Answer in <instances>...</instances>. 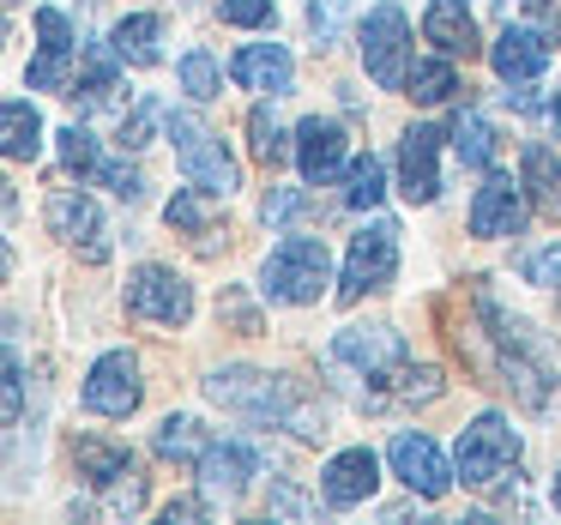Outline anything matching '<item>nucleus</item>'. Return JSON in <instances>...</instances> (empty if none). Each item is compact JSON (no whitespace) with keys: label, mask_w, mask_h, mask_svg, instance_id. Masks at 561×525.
<instances>
[{"label":"nucleus","mask_w":561,"mask_h":525,"mask_svg":"<svg viewBox=\"0 0 561 525\" xmlns=\"http://www.w3.org/2000/svg\"><path fill=\"white\" fill-rule=\"evenodd\" d=\"M327 375L344 392H356V404L380 411V404H428L440 399V368L411 363L399 327H344L327 344Z\"/></svg>","instance_id":"nucleus-1"},{"label":"nucleus","mask_w":561,"mask_h":525,"mask_svg":"<svg viewBox=\"0 0 561 525\" xmlns=\"http://www.w3.org/2000/svg\"><path fill=\"white\" fill-rule=\"evenodd\" d=\"M206 399L236 411L242 423H260V429H290L302 441H320L327 435V404L302 387L296 375H260V368H218L206 380Z\"/></svg>","instance_id":"nucleus-2"},{"label":"nucleus","mask_w":561,"mask_h":525,"mask_svg":"<svg viewBox=\"0 0 561 525\" xmlns=\"http://www.w3.org/2000/svg\"><path fill=\"white\" fill-rule=\"evenodd\" d=\"M477 315H483L489 332H477L489 351V368H495L501 387H513L531 411H543L549 404V363L543 351L531 344V332H525V320H513L501 303H489V296H477Z\"/></svg>","instance_id":"nucleus-3"},{"label":"nucleus","mask_w":561,"mask_h":525,"mask_svg":"<svg viewBox=\"0 0 561 525\" xmlns=\"http://www.w3.org/2000/svg\"><path fill=\"white\" fill-rule=\"evenodd\" d=\"M327 278H332V254L320 236H284L260 266V290L272 303H314L327 290Z\"/></svg>","instance_id":"nucleus-4"},{"label":"nucleus","mask_w":561,"mask_h":525,"mask_svg":"<svg viewBox=\"0 0 561 525\" xmlns=\"http://www.w3.org/2000/svg\"><path fill=\"white\" fill-rule=\"evenodd\" d=\"M519 465V429L507 416H477L471 429L459 435V453H453V471H459L465 489H489Z\"/></svg>","instance_id":"nucleus-5"},{"label":"nucleus","mask_w":561,"mask_h":525,"mask_svg":"<svg viewBox=\"0 0 561 525\" xmlns=\"http://www.w3.org/2000/svg\"><path fill=\"white\" fill-rule=\"evenodd\" d=\"M73 465L91 489L110 495V513H134L146 501V477L134 471V453L122 441H103V435H79L73 441Z\"/></svg>","instance_id":"nucleus-6"},{"label":"nucleus","mask_w":561,"mask_h":525,"mask_svg":"<svg viewBox=\"0 0 561 525\" xmlns=\"http://www.w3.org/2000/svg\"><path fill=\"white\" fill-rule=\"evenodd\" d=\"M356 37H363V67L380 91L411 85V19L399 7H368Z\"/></svg>","instance_id":"nucleus-7"},{"label":"nucleus","mask_w":561,"mask_h":525,"mask_svg":"<svg viewBox=\"0 0 561 525\" xmlns=\"http://www.w3.org/2000/svg\"><path fill=\"white\" fill-rule=\"evenodd\" d=\"M170 139H175V158H182V175H187L194 187H206V194H218V199H230L236 187H242V170H236V158L224 151V139L211 134V127L175 115V122H170Z\"/></svg>","instance_id":"nucleus-8"},{"label":"nucleus","mask_w":561,"mask_h":525,"mask_svg":"<svg viewBox=\"0 0 561 525\" xmlns=\"http://www.w3.org/2000/svg\"><path fill=\"white\" fill-rule=\"evenodd\" d=\"M399 272V224H368L363 236H351L344 254V278H339V303H363L368 290H387Z\"/></svg>","instance_id":"nucleus-9"},{"label":"nucleus","mask_w":561,"mask_h":525,"mask_svg":"<svg viewBox=\"0 0 561 525\" xmlns=\"http://www.w3.org/2000/svg\"><path fill=\"white\" fill-rule=\"evenodd\" d=\"M43 218H49V236H61L79 260H91V266L110 260V224H103V212H98L91 194H79V187H55Z\"/></svg>","instance_id":"nucleus-10"},{"label":"nucleus","mask_w":561,"mask_h":525,"mask_svg":"<svg viewBox=\"0 0 561 525\" xmlns=\"http://www.w3.org/2000/svg\"><path fill=\"white\" fill-rule=\"evenodd\" d=\"M127 308L139 320H158V327H187L194 320V290H187L182 272L170 266H139L127 278Z\"/></svg>","instance_id":"nucleus-11"},{"label":"nucleus","mask_w":561,"mask_h":525,"mask_svg":"<svg viewBox=\"0 0 561 525\" xmlns=\"http://www.w3.org/2000/svg\"><path fill=\"white\" fill-rule=\"evenodd\" d=\"M146 399V380H139V356L134 351H110L91 363L85 375V411L98 416H134Z\"/></svg>","instance_id":"nucleus-12"},{"label":"nucleus","mask_w":561,"mask_h":525,"mask_svg":"<svg viewBox=\"0 0 561 525\" xmlns=\"http://www.w3.org/2000/svg\"><path fill=\"white\" fill-rule=\"evenodd\" d=\"M387 459H392V471H399V483L416 489L423 501H440V495L453 489V477H459L447 459H440L435 441H428V435H411V429H404V435H392Z\"/></svg>","instance_id":"nucleus-13"},{"label":"nucleus","mask_w":561,"mask_h":525,"mask_svg":"<svg viewBox=\"0 0 561 525\" xmlns=\"http://www.w3.org/2000/svg\"><path fill=\"white\" fill-rule=\"evenodd\" d=\"M73 25H67V13H55V7H43L37 13V61L25 67L31 91H73Z\"/></svg>","instance_id":"nucleus-14"},{"label":"nucleus","mask_w":561,"mask_h":525,"mask_svg":"<svg viewBox=\"0 0 561 525\" xmlns=\"http://www.w3.org/2000/svg\"><path fill=\"white\" fill-rule=\"evenodd\" d=\"M399 187L411 206H428L440 194V127H404L399 139Z\"/></svg>","instance_id":"nucleus-15"},{"label":"nucleus","mask_w":561,"mask_h":525,"mask_svg":"<svg viewBox=\"0 0 561 525\" xmlns=\"http://www.w3.org/2000/svg\"><path fill=\"white\" fill-rule=\"evenodd\" d=\"M248 483H254V453H248V441H211L206 453H199V495L206 501H242Z\"/></svg>","instance_id":"nucleus-16"},{"label":"nucleus","mask_w":561,"mask_h":525,"mask_svg":"<svg viewBox=\"0 0 561 525\" xmlns=\"http://www.w3.org/2000/svg\"><path fill=\"white\" fill-rule=\"evenodd\" d=\"M519 224H525L519 182L501 175V170H489L483 187H477V199H471V236H519Z\"/></svg>","instance_id":"nucleus-17"},{"label":"nucleus","mask_w":561,"mask_h":525,"mask_svg":"<svg viewBox=\"0 0 561 525\" xmlns=\"http://www.w3.org/2000/svg\"><path fill=\"white\" fill-rule=\"evenodd\" d=\"M489 61H495V73L507 79V85H531V79L549 67V37L531 31V25H507L495 43H489Z\"/></svg>","instance_id":"nucleus-18"},{"label":"nucleus","mask_w":561,"mask_h":525,"mask_svg":"<svg viewBox=\"0 0 561 525\" xmlns=\"http://www.w3.org/2000/svg\"><path fill=\"white\" fill-rule=\"evenodd\" d=\"M296 170H302V182H314V187L332 182V175L344 170V127L308 115V122L296 127Z\"/></svg>","instance_id":"nucleus-19"},{"label":"nucleus","mask_w":561,"mask_h":525,"mask_svg":"<svg viewBox=\"0 0 561 525\" xmlns=\"http://www.w3.org/2000/svg\"><path fill=\"white\" fill-rule=\"evenodd\" d=\"M380 483V459L368 447H351L339 453V459L320 471V495H327V507H356V501H368Z\"/></svg>","instance_id":"nucleus-20"},{"label":"nucleus","mask_w":561,"mask_h":525,"mask_svg":"<svg viewBox=\"0 0 561 525\" xmlns=\"http://www.w3.org/2000/svg\"><path fill=\"white\" fill-rule=\"evenodd\" d=\"M290 49L284 43H248L242 55L230 61V79L236 85H248V91H272V98H284L290 91Z\"/></svg>","instance_id":"nucleus-21"},{"label":"nucleus","mask_w":561,"mask_h":525,"mask_svg":"<svg viewBox=\"0 0 561 525\" xmlns=\"http://www.w3.org/2000/svg\"><path fill=\"white\" fill-rule=\"evenodd\" d=\"M423 31H428V43H435L440 55H453V61H459V55L471 61V55H477V19H471L465 0H428Z\"/></svg>","instance_id":"nucleus-22"},{"label":"nucleus","mask_w":561,"mask_h":525,"mask_svg":"<svg viewBox=\"0 0 561 525\" xmlns=\"http://www.w3.org/2000/svg\"><path fill=\"white\" fill-rule=\"evenodd\" d=\"M158 43H163V19L158 13H127L122 25L110 31V49L122 55L127 67H158Z\"/></svg>","instance_id":"nucleus-23"},{"label":"nucleus","mask_w":561,"mask_h":525,"mask_svg":"<svg viewBox=\"0 0 561 525\" xmlns=\"http://www.w3.org/2000/svg\"><path fill=\"white\" fill-rule=\"evenodd\" d=\"M0 134H7V139H0V146H7V158H13V163H31V158L43 151V115L31 110L25 98H13L7 110H0Z\"/></svg>","instance_id":"nucleus-24"},{"label":"nucleus","mask_w":561,"mask_h":525,"mask_svg":"<svg viewBox=\"0 0 561 525\" xmlns=\"http://www.w3.org/2000/svg\"><path fill=\"white\" fill-rule=\"evenodd\" d=\"M163 218H170V230H187V236H211L218 230V194H206V187L187 182L182 194L163 206Z\"/></svg>","instance_id":"nucleus-25"},{"label":"nucleus","mask_w":561,"mask_h":525,"mask_svg":"<svg viewBox=\"0 0 561 525\" xmlns=\"http://www.w3.org/2000/svg\"><path fill=\"white\" fill-rule=\"evenodd\" d=\"M525 187H531L537 212L561 218V163H556L549 146H525Z\"/></svg>","instance_id":"nucleus-26"},{"label":"nucleus","mask_w":561,"mask_h":525,"mask_svg":"<svg viewBox=\"0 0 561 525\" xmlns=\"http://www.w3.org/2000/svg\"><path fill=\"white\" fill-rule=\"evenodd\" d=\"M453 151H459L465 170H489V163H495V127L477 110H459V122H453Z\"/></svg>","instance_id":"nucleus-27"},{"label":"nucleus","mask_w":561,"mask_h":525,"mask_svg":"<svg viewBox=\"0 0 561 525\" xmlns=\"http://www.w3.org/2000/svg\"><path fill=\"white\" fill-rule=\"evenodd\" d=\"M380 194H387V163H380L375 151H363V158L351 163V175H344V206L368 212V206H380Z\"/></svg>","instance_id":"nucleus-28"},{"label":"nucleus","mask_w":561,"mask_h":525,"mask_svg":"<svg viewBox=\"0 0 561 525\" xmlns=\"http://www.w3.org/2000/svg\"><path fill=\"white\" fill-rule=\"evenodd\" d=\"M211 441L199 435V423L194 416H163L158 423V459H194L199 465V453H206Z\"/></svg>","instance_id":"nucleus-29"},{"label":"nucleus","mask_w":561,"mask_h":525,"mask_svg":"<svg viewBox=\"0 0 561 525\" xmlns=\"http://www.w3.org/2000/svg\"><path fill=\"white\" fill-rule=\"evenodd\" d=\"M55 139H61V163H67V170L85 175V182H98V175H103V151H98V139H91L79 122H73V127H61Z\"/></svg>","instance_id":"nucleus-30"},{"label":"nucleus","mask_w":561,"mask_h":525,"mask_svg":"<svg viewBox=\"0 0 561 525\" xmlns=\"http://www.w3.org/2000/svg\"><path fill=\"white\" fill-rule=\"evenodd\" d=\"M453 91H459L453 55H447V61H416V67H411V98H416V103H447Z\"/></svg>","instance_id":"nucleus-31"},{"label":"nucleus","mask_w":561,"mask_h":525,"mask_svg":"<svg viewBox=\"0 0 561 525\" xmlns=\"http://www.w3.org/2000/svg\"><path fill=\"white\" fill-rule=\"evenodd\" d=\"M182 91L194 103H211L224 91V73H218V61H211L206 49H194V55H182Z\"/></svg>","instance_id":"nucleus-32"},{"label":"nucleus","mask_w":561,"mask_h":525,"mask_svg":"<svg viewBox=\"0 0 561 525\" xmlns=\"http://www.w3.org/2000/svg\"><path fill=\"white\" fill-rule=\"evenodd\" d=\"M248 134H254L248 146H254V158H260V163H278L284 151H290V146H284V127H278V115H272V103H260V110L248 115Z\"/></svg>","instance_id":"nucleus-33"},{"label":"nucleus","mask_w":561,"mask_h":525,"mask_svg":"<svg viewBox=\"0 0 561 525\" xmlns=\"http://www.w3.org/2000/svg\"><path fill=\"white\" fill-rule=\"evenodd\" d=\"M218 19L224 25H248V31H260L272 19V0H218Z\"/></svg>","instance_id":"nucleus-34"},{"label":"nucleus","mask_w":561,"mask_h":525,"mask_svg":"<svg viewBox=\"0 0 561 525\" xmlns=\"http://www.w3.org/2000/svg\"><path fill=\"white\" fill-rule=\"evenodd\" d=\"M158 122H163V103H139V110L122 122V146H151V127Z\"/></svg>","instance_id":"nucleus-35"},{"label":"nucleus","mask_w":561,"mask_h":525,"mask_svg":"<svg viewBox=\"0 0 561 525\" xmlns=\"http://www.w3.org/2000/svg\"><path fill=\"white\" fill-rule=\"evenodd\" d=\"M302 206H308V199L296 194V187H272L266 206H260V218H266V224H290V218H302Z\"/></svg>","instance_id":"nucleus-36"},{"label":"nucleus","mask_w":561,"mask_h":525,"mask_svg":"<svg viewBox=\"0 0 561 525\" xmlns=\"http://www.w3.org/2000/svg\"><path fill=\"white\" fill-rule=\"evenodd\" d=\"M525 278H531V284H561V242L525 254Z\"/></svg>","instance_id":"nucleus-37"},{"label":"nucleus","mask_w":561,"mask_h":525,"mask_svg":"<svg viewBox=\"0 0 561 525\" xmlns=\"http://www.w3.org/2000/svg\"><path fill=\"white\" fill-rule=\"evenodd\" d=\"M98 182H110L122 199H139V194H146V175H139L134 163H103V175H98Z\"/></svg>","instance_id":"nucleus-38"},{"label":"nucleus","mask_w":561,"mask_h":525,"mask_svg":"<svg viewBox=\"0 0 561 525\" xmlns=\"http://www.w3.org/2000/svg\"><path fill=\"white\" fill-rule=\"evenodd\" d=\"M19 416H25V368L19 356H7V429H19Z\"/></svg>","instance_id":"nucleus-39"},{"label":"nucleus","mask_w":561,"mask_h":525,"mask_svg":"<svg viewBox=\"0 0 561 525\" xmlns=\"http://www.w3.org/2000/svg\"><path fill=\"white\" fill-rule=\"evenodd\" d=\"M339 13H344V0H308V19H314L320 37H332V31H339Z\"/></svg>","instance_id":"nucleus-40"},{"label":"nucleus","mask_w":561,"mask_h":525,"mask_svg":"<svg viewBox=\"0 0 561 525\" xmlns=\"http://www.w3.org/2000/svg\"><path fill=\"white\" fill-rule=\"evenodd\" d=\"M272 513H308V501L296 495V489H278V495H272Z\"/></svg>","instance_id":"nucleus-41"},{"label":"nucleus","mask_w":561,"mask_h":525,"mask_svg":"<svg viewBox=\"0 0 561 525\" xmlns=\"http://www.w3.org/2000/svg\"><path fill=\"white\" fill-rule=\"evenodd\" d=\"M199 513H206V501H170V513H163V520H199Z\"/></svg>","instance_id":"nucleus-42"},{"label":"nucleus","mask_w":561,"mask_h":525,"mask_svg":"<svg viewBox=\"0 0 561 525\" xmlns=\"http://www.w3.org/2000/svg\"><path fill=\"white\" fill-rule=\"evenodd\" d=\"M549 115H556V127H561V85H556V103H549Z\"/></svg>","instance_id":"nucleus-43"},{"label":"nucleus","mask_w":561,"mask_h":525,"mask_svg":"<svg viewBox=\"0 0 561 525\" xmlns=\"http://www.w3.org/2000/svg\"><path fill=\"white\" fill-rule=\"evenodd\" d=\"M556 507H561V471H556Z\"/></svg>","instance_id":"nucleus-44"}]
</instances>
